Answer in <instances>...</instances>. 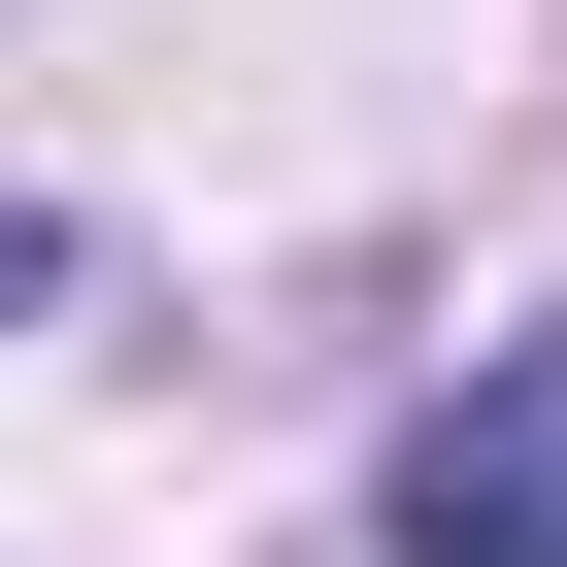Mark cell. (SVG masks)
<instances>
[{
    "label": "cell",
    "mask_w": 567,
    "mask_h": 567,
    "mask_svg": "<svg viewBox=\"0 0 567 567\" xmlns=\"http://www.w3.org/2000/svg\"><path fill=\"white\" fill-rule=\"evenodd\" d=\"M401 567H567V334H501V368L401 434Z\"/></svg>",
    "instance_id": "obj_1"
},
{
    "label": "cell",
    "mask_w": 567,
    "mask_h": 567,
    "mask_svg": "<svg viewBox=\"0 0 567 567\" xmlns=\"http://www.w3.org/2000/svg\"><path fill=\"white\" fill-rule=\"evenodd\" d=\"M0 301H68V234H34V200H0Z\"/></svg>",
    "instance_id": "obj_2"
}]
</instances>
